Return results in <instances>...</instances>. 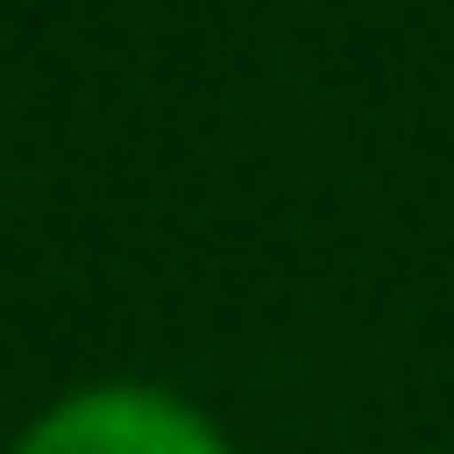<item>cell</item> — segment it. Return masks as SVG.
I'll use <instances>...</instances> for the list:
<instances>
[{
	"label": "cell",
	"mask_w": 454,
	"mask_h": 454,
	"mask_svg": "<svg viewBox=\"0 0 454 454\" xmlns=\"http://www.w3.org/2000/svg\"><path fill=\"white\" fill-rule=\"evenodd\" d=\"M11 454H227V444H217V425L188 395H159V386H80V395H59Z\"/></svg>",
	"instance_id": "1"
}]
</instances>
